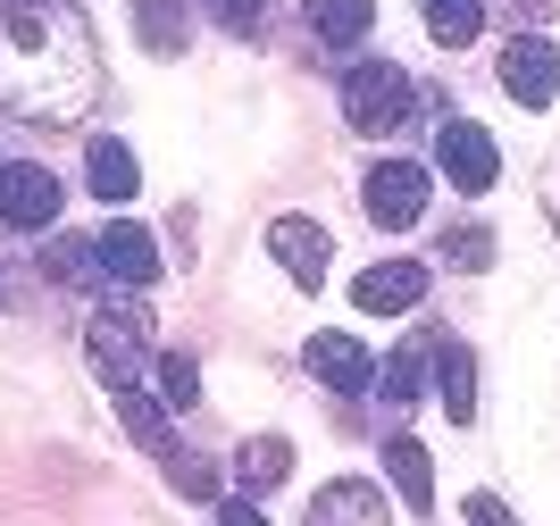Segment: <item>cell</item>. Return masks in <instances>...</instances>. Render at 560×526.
I'll return each mask as SVG.
<instances>
[{"mask_svg": "<svg viewBox=\"0 0 560 526\" xmlns=\"http://www.w3.org/2000/svg\"><path fill=\"white\" fill-rule=\"evenodd\" d=\"M101 92V50L75 0H0V109L25 126H68Z\"/></svg>", "mask_w": 560, "mask_h": 526, "instance_id": "6da1fadb", "label": "cell"}, {"mask_svg": "<svg viewBox=\"0 0 560 526\" xmlns=\"http://www.w3.org/2000/svg\"><path fill=\"white\" fill-rule=\"evenodd\" d=\"M84 351H93L101 385L109 393H142V360H151V318L142 309H93V326H84Z\"/></svg>", "mask_w": 560, "mask_h": 526, "instance_id": "7a4b0ae2", "label": "cell"}, {"mask_svg": "<svg viewBox=\"0 0 560 526\" xmlns=\"http://www.w3.org/2000/svg\"><path fill=\"white\" fill-rule=\"evenodd\" d=\"M410 101H419V84H410L394 59H360V68L343 75V117H351V135H394L401 117H410Z\"/></svg>", "mask_w": 560, "mask_h": 526, "instance_id": "3957f363", "label": "cell"}, {"mask_svg": "<svg viewBox=\"0 0 560 526\" xmlns=\"http://www.w3.org/2000/svg\"><path fill=\"white\" fill-rule=\"evenodd\" d=\"M360 201H369V218L385 234L419 226V218H427V167L419 160H376L369 176H360Z\"/></svg>", "mask_w": 560, "mask_h": 526, "instance_id": "277c9868", "label": "cell"}, {"mask_svg": "<svg viewBox=\"0 0 560 526\" xmlns=\"http://www.w3.org/2000/svg\"><path fill=\"white\" fill-rule=\"evenodd\" d=\"M435 167H444L460 192H493L502 151H493V135L477 126V117H444V135H435Z\"/></svg>", "mask_w": 560, "mask_h": 526, "instance_id": "5b68a950", "label": "cell"}, {"mask_svg": "<svg viewBox=\"0 0 560 526\" xmlns=\"http://www.w3.org/2000/svg\"><path fill=\"white\" fill-rule=\"evenodd\" d=\"M59 176L50 167H34V160H9L0 167V226H18V234H43L50 218H59Z\"/></svg>", "mask_w": 560, "mask_h": 526, "instance_id": "8992f818", "label": "cell"}, {"mask_svg": "<svg viewBox=\"0 0 560 526\" xmlns=\"http://www.w3.org/2000/svg\"><path fill=\"white\" fill-rule=\"evenodd\" d=\"M268 252L284 259V276H293L302 293H318V284H327V268H335V243H327V226H318V218H277V226H268Z\"/></svg>", "mask_w": 560, "mask_h": 526, "instance_id": "52a82bcc", "label": "cell"}, {"mask_svg": "<svg viewBox=\"0 0 560 526\" xmlns=\"http://www.w3.org/2000/svg\"><path fill=\"white\" fill-rule=\"evenodd\" d=\"M502 92H511L518 109H544L560 92V50L544 43V34H518V43L502 50Z\"/></svg>", "mask_w": 560, "mask_h": 526, "instance_id": "ba28073f", "label": "cell"}, {"mask_svg": "<svg viewBox=\"0 0 560 526\" xmlns=\"http://www.w3.org/2000/svg\"><path fill=\"white\" fill-rule=\"evenodd\" d=\"M351 301H360L369 318H401V309H419V301H427V268H419V259L360 268V276H351Z\"/></svg>", "mask_w": 560, "mask_h": 526, "instance_id": "9c48e42d", "label": "cell"}, {"mask_svg": "<svg viewBox=\"0 0 560 526\" xmlns=\"http://www.w3.org/2000/svg\"><path fill=\"white\" fill-rule=\"evenodd\" d=\"M310 526H394V518H385V493H376V484L335 477V484L310 493Z\"/></svg>", "mask_w": 560, "mask_h": 526, "instance_id": "30bf717a", "label": "cell"}, {"mask_svg": "<svg viewBox=\"0 0 560 526\" xmlns=\"http://www.w3.org/2000/svg\"><path fill=\"white\" fill-rule=\"evenodd\" d=\"M310 376H318V385L327 393H369L376 385V367H369V351L351 343V335H310Z\"/></svg>", "mask_w": 560, "mask_h": 526, "instance_id": "8fae6325", "label": "cell"}, {"mask_svg": "<svg viewBox=\"0 0 560 526\" xmlns=\"http://www.w3.org/2000/svg\"><path fill=\"white\" fill-rule=\"evenodd\" d=\"M93 252H101V276H117V284H151V276H160V243H151L135 218H117Z\"/></svg>", "mask_w": 560, "mask_h": 526, "instance_id": "7c38bea8", "label": "cell"}, {"mask_svg": "<svg viewBox=\"0 0 560 526\" xmlns=\"http://www.w3.org/2000/svg\"><path fill=\"white\" fill-rule=\"evenodd\" d=\"M84 184H93L101 201H135L142 167H135V151H126L117 135H93V151H84Z\"/></svg>", "mask_w": 560, "mask_h": 526, "instance_id": "4fadbf2b", "label": "cell"}, {"mask_svg": "<svg viewBox=\"0 0 560 526\" xmlns=\"http://www.w3.org/2000/svg\"><path fill=\"white\" fill-rule=\"evenodd\" d=\"M385 477L401 484V502L419 510V518H427V510H435V468H427V443L394 435V443H385Z\"/></svg>", "mask_w": 560, "mask_h": 526, "instance_id": "5bb4252c", "label": "cell"}, {"mask_svg": "<svg viewBox=\"0 0 560 526\" xmlns=\"http://www.w3.org/2000/svg\"><path fill=\"white\" fill-rule=\"evenodd\" d=\"M234 477L252 484V493H277V484L293 477V443L284 435H252L243 452H234Z\"/></svg>", "mask_w": 560, "mask_h": 526, "instance_id": "9a60e30c", "label": "cell"}, {"mask_svg": "<svg viewBox=\"0 0 560 526\" xmlns=\"http://www.w3.org/2000/svg\"><path fill=\"white\" fill-rule=\"evenodd\" d=\"M117 418H126V435H135L142 452H160V459L185 452V443H176V426H167V410L151 401V393H117Z\"/></svg>", "mask_w": 560, "mask_h": 526, "instance_id": "2e32d148", "label": "cell"}, {"mask_svg": "<svg viewBox=\"0 0 560 526\" xmlns=\"http://www.w3.org/2000/svg\"><path fill=\"white\" fill-rule=\"evenodd\" d=\"M369 25H376L369 0H310V34H318V43H335V50H351Z\"/></svg>", "mask_w": 560, "mask_h": 526, "instance_id": "e0dca14e", "label": "cell"}, {"mask_svg": "<svg viewBox=\"0 0 560 526\" xmlns=\"http://www.w3.org/2000/svg\"><path fill=\"white\" fill-rule=\"evenodd\" d=\"M435 385H444V410L468 426V418H477V360H468L460 343H435Z\"/></svg>", "mask_w": 560, "mask_h": 526, "instance_id": "ac0fdd59", "label": "cell"}, {"mask_svg": "<svg viewBox=\"0 0 560 526\" xmlns=\"http://www.w3.org/2000/svg\"><path fill=\"white\" fill-rule=\"evenodd\" d=\"M427 34L444 50H468L486 34V0H427Z\"/></svg>", "mask_w": 560, "mask_h": 526, "instance_id": "d6986e66", "label": "cell"}, {"mask_svg": "<svg viewBox=\"0 0 560 526\" xmlns=\"http://www.w3.org/2000/svg\"><path fill=\"white\" fill-rule=\"evenodd\" d=\"M135 17H142V43L160 50V59L185 50V0H135Z\"/></svg>", "mask_w": 560, "mask_h": 526, "instance_id": "ffe728a7", "label": "cell"}, {"mask_svg": "<svg viewBox=\"0 0 560 526\" xmlns=\"http://www.w3.org/2000/svg\"><path fill=\"white\" fill-rule=\"evenodd\" d=\"M376 393H385L394 410H410V401L427 393V351H394V360L376 367Z\"/></svg>", "mask_w": 560, "mask_h": 526, "instance_id": "44dd1931", "label": "cell"}, {"mask_svg": "<svg viewBox=\"0 0 560 526\" xmlns=\"http://www.w3.org/2000/svg\"><path fill=\"white\" fill-rule=\"evenodd\" d=\"M43 276H50V284H93V276H101V252L68 234V243H50V252H43Z\"/></svg>", "mask_w": 560, "mask_h": 526, "instance_id": "7402d4cb", "label": "cell"}, {"mask_svg": "<svg viewBox=\"0 0 560 526\" xmlns=\"http://www.w3.org/2000/svg\"><path fill=\"white\" fill-rule=\"evenodd\" d=\"M160 393H167V410H192V401H201V367H192L185 351H167L160 360Z\"/></svg>", "mask_w": 560, "mask_h": 526, "instance_id": "603a6c76", "label": "cell"}, {"mask_svg": "<svg viewBox=\"0 0 560 526\" xmlns=\"http://www.w3.org/2000/svg\"><path fill=\"white\" fill-rule=\"evenodd\" d=\"M167 484L192 493V502H210V493H218V468H210V459H192V452H176V459H167Z\"/></svg>", "mask_w": 560, "mask_h": 526, "instance_id": "cb8c5ba5", "label": "cell"}, {"mask_svg": "<svg viewBox=\"0 0 560 526\" xmlns=\"http://www.w3.org/2000/svg\"><path fill=\"white\" fill-rule=\"evenodd\" d=\"M444 259H452V268H486V259H493V234L486 226H452L444 234Z\"/></svg>", "mask_w": 560, "mask_h": 526, "instance_id": "d4e9b609", "label": "cell"}, {"mask_svg": "<svg viewBox=\"0 0 560 526\" xmlns=\"http://www.w3.org/2000/svg\"><path fill=\"white\" fill-rule=\"evenodd\" d=\"M201 9H210V17L226 25V34H259V17H268L259 0H201Z\"/></svg>", "mask_w": 560, "mask_h": 526, "instance_id": "484cf974", "label": "cell"}, {"mask_svg": "<svg viewBox=\"0 0 560 526\" xmlns=\"http://www.w3.org/2000/svg\"><path fill=\"white\" fill-rule=\"evenodd\" d=\"M468 526H511V510L493 502V493H468Z\"/></svg>", "mask_w": 560, "mask_h": 526, "instance_id": "4316f807", "label": "cell"}, {"mask_svg": "<svg viewBox=\"0 0 560 526\" xmlns=\"http://www.w3.org/2000/svg\"><path fill=\"white\" fill-rule=\"evenodd\" d=\"M218 526H268V518H259V502H218Z\"/></svg>", "mask_w": 560, "mask_h": 526, "instance_id": "83f0119b", "label": "cell"}, {"mask_svg": "<svg viewBox=\"0 0 560 526\" xmlns=\"http://www.w3.org/2000/svg\"><path fill=\"white\" fill-rule=\"evenodd\" d=\"M544 218H552V234H560V167L544 176Z\"/></svg>", "mask_w": 560, "mask_h": 526, "instance_id": "f1b7e54d", "label": "cell"}, {"mask_svg": "<svg viewBox=\"0 0 560 526\" xmlns=\"http://www.w3.org/2000/svg\"><path fill=\"white\" fill-rule=\"evenodd\" d=\"M527 17H560V0H527Z\"/></svg>", "mask_w": 560, "mask_h": 526, "instance_id": "f546056e", "label": "cell"}]
</instances>
